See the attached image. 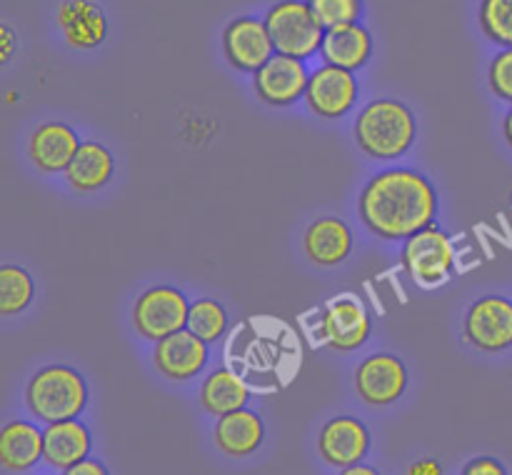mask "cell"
<instances>
[{
	"label": "cell",
	"instance_id": "obj_8",
	"mask_svg": "<svg viewBox=\"0 0 512 475\" xmlns=\"http://www.w3.org/2000/svg\"><path fill=\"white\" fill-rule=\"evenodd\" d=\"M465 338L485 353H500L512 345V300L488 295L470 308Z\"/></svg>",
	"mask_w": 512,
	"mask_h": 475
},
{
	"label": "cell",
	"instance_id": "obj_26",
	"mask_svg": "<svg viewBox=\"0 0 512 475\" xmlns=\"http://www.w3.org/2000/svg\"><path fill=\"white\" fill-rule=\"evenodd\" d=\"M228 328V315H225L223 305L215 303V300L203 298V300H195L190 305V313H188V330H193L198 338H203L205 343H213L218 340L220 335L225 333Z\"/></svg>",
	"mask_w": 512,
	"mask_h": 475
},
{
	"label": "cell",
	"instance_id": "obj_7",
	"mask_svg": "<svg viewBox=\"0 0 512 475\" xmlns=\"http://www.w3.org/2000/svg\"><path fill=\"white\" fill-rule=\"evenodd\" d=\"M223 50L228 63L243 73H258L275 55V45L265 20L250 18V15L235 18L225 25Z\"/></svg>",
	"mask_w": 512,
	"mask_h": 475
},
{
	"label": "cell",
	"instance_id": "obj_23",
	"mask_svg": "<svg viewBox=\"0 0 512 475\" xmlns=\"http://www.w3.org/2000/svg\"><path fill=\"white\" fill-rule=\"evenodd\" d=\"M248 398L250 390L245 385V380L228 368H220L215 373H210L203 388H200V403H203V408L208 413L218 415V418L245 408Z\"/></svg>",
	"mask_w": 512,
	"mask_h": 475
},
{
	"label": "cell",
	"instance_id": "obj_32",
	"mask_svg": "<svg viewBox=\"0 0 512 475\" xmlns=\"http://www.w3.org/2000/svg\"><path fill=\"white\" fill-rule=\"evenodd\" d=\"M0 35H3V63H5V60L10 58V53H13L15 35H13V30L8 28V25H0Z\"/></svg>",
	"mask_w": 512,
	"mask_h": 475
},
{
	"label": "cell",
	"instance_id": "obj_18",
	"mask_svg": "<svg viewBox=\"0 0 512 475\" xmlns=\"http://www.w3.org/2000/svg\"><path fill=\"white\" fill-rule=\"evenodd\" d=\"M43 458L53 468H73L75 463L88 458L90 433L80 420H60L50 423L43 433Z\"/></svg>",
	"mask_w": 512,
	"mask_h": 475
},
{
	"label": "cell",
	"instance_id": "obj_14",
	"mask_svg": "<svg viewBox=\"0 0 512 475\" xmlns=\"http://www.w3.org/2000/svg\"><path fill=\"white\" fill-rule=\"evenodd\" d=\"M368 445V428L355 418H333L320 433V455L335 468L358 465L368 453Z\"/></svg>",
	"mask_w": 512,
	"mask_h": 475
},
{
	"label": "cell",
	"instance_id": "obj_29",
	"mask_svg": "<svg viewBox=\"0 0 512 475\" xmlns=\"http://www.w3.org/2000/svg\"><path fill=\"white\" fill-rule=\"evenodd\" d=\"M463 475H508V470L495 458H475L465 465Z\"/></svg>",
	"mask_w": 512,
	"mask_h": 475
},
{
	"label": "cell",
	"instance_id": "obj_27",
	"mask_svg": "<svg viewBox=\"0 0 512 475\" xmlns=\"http://www.w3.org/2000/svg\"><path fill=\"white\" fill-rule=\"evenodd\" d=\"M308 3L325 30L358 23L363 15V0H308Z\"/></svg>",
	"mask_w": 512,
	"mask_h": 475
},
{
	"label": "cell",
	"instance_id": "obj_21",
	"mask_svg": "<svg viewBox=\"0 0 512 475\" xmlns=\"http://www.w3.org/2000/svg\"><path fill=\"white\" fill-rule=\"evenodd\" d=\"M43 433L25 420H13L0 430V463L8 470H28L43 455Z\"/></svg>",
	"mask_w": 512,
	"mask_h": 475
},
{
	"label": "cell",
	"instance_id": "obj_28",
	"mask_svg": "<svg viewBox=\"0 0 512 475\" xmlns=\"http://www.w3.org/2000/svg\"><path fill=\"white\" fill-rule=\"evenodd\" d=\"M490 88L500 100L512 103V48L500 50L490 63Z\"/></svg>",
	"mask_w": 512,
	"mask_h": 475
},
{
	"label": "cell",
	"instance_id": "obj_12",
	"mask_svg": "<svg viewBox=\"0 0 512 475\" xmlns=\"http://www.w3.org/2000/svg\"><path fill=\"white\" fill-rule=\"evenodd\" d=\"M205 363H208V343L188 328L163 338L155 348V365L170 380L195 378Z\"/></svg>",
	"mask_w": 512,
	"mask_h": 475
},
{
	"label": "cell",
	"instance_id": "obj_3",
	"mask_svg": "<svg viewBox=\"0 0 512 475\" xmlns=\"http://www.w3.org/2000/svg\"><path fill=\"white\" fill-rule=\"evenodd\" d=\"M25 400H28L30 413L50 425L78 418L88 403V388H85L83 375L75 373L73 368L50 365L33 375L25 390Z\"/></svg>",
	"mask_w": 512,
	"mask_h": 475
},
{
	"label": "cell",
	"instance_id": "obj_15",
	"mask_svg": "<svg viewBox=\"0 0 512 475\" xmlns=\"http://www.w3.org/2000/svg\"><path fill=\"white\" fill-rule=\"evenodd\" d=\"M58 25L73 48H98L108 35L103 10L90 0H63L58 8Z\"/></svg>",
	"mask_w": 512,
	"mask_h": 475
},
{
	"label": "cell",
	"instance_id": "obj_34",
	"mask_svg": "<svg viewBox=\"0 0 512 475\" xmlns=\"http://www.w3.org/2000/svg\"><path fill=\"white\" fill-rule=\"evenodd\" d=\"M503 130H505V140H508V143L512 145V110L508 115H505V125H503Z\"/></svg>",
	"mask_w": 512,
	"mask_h": 475
},
{
	"label": "cell",
	"instance_id": "obj_10",
	"mask_svg": "<svg viewBox=\"0 0 512 475\" xmlns=\"http://www.w3.org/2000/svg\"><path fill=\"white\" fill-rule=\"evenodd\" d=\"M308 80L310 75L303 60L275 53L255 73V93L268 105H293L295 100L305 98Z\"/></svg>",
	"mask_w": 512,
	"mask_h": 475
},
{
	"label": "cell",
	"instance_id": "obj_9",
	"mask_svg": "<svg viewBox=\"0 0 512 475\" xmlns=\"http://www.w3.org/2000/svg\"><path fill=\"white\" fill-rule=\"evenodd\" d=\"M305 100H308L310 110L320 118H343L358 100V80L353 78V70L325 63L323 68L310 75Z\"/></svg>",
	"mask_w": 512,
	"mask_h": 475
},
{
	"label": "cell",
	"instance_id": "obj_4",
	"mask_svg": "<svg viewBox=\"0 0 512 475\" xmlns=\"http://www.w3.org/2000/svg\"><path fill=\"white\" fill-rule=\"evenodd\" d=\"M275 53L308 60L323 48L325 28L308 0H278L265 15Z\"/></svg>",
	"mask_w": 512,
	"mask_h": 475
},
{
	"label": "cell",
	"instance_id": "obj_30",
	"mask_svg": "<svg viewBox=\"0 0 512 475\" xmlns=\"http://www.w3.org/2000/svg\"><path fill=\"white\" fill-rule=\"evenodd\" d=\"M65 475H108V470H105L103 463H98V460H80V463H75L73 468L65 470Z\"/></svg>",
	"mask_w": 512,
	"mask_h": 475
},
{
	"label": "cell",
	"instance_id": "obj_19",
	"mask_svg": "<svg viewBox=\"0 0 512 475\" xmlns=\"http://www.w3.org/2000/svg\"><path fill=\"white\" fill-rule=\"evenodd\" d=\"M353 250V233L338 218H320L305 233V253L318 265H338Z\"/></svg>",
	"mask_w": 512,
	"mask_h": 475
},
{
	"label": "cell",
	"instance_id": "obj_22",
	"mask_svg": "<svg viewBox=\"0 0 512 475\" xmlns=\"http://www.w3.org/2000/svg\"><path fill=\"white\" fill-rule=\"evenodd\" d=\"M113 165V155L105 145L95 143V140H85V143H80L75 158L70 160L65 175H68V183L75 190L90 193V190H98L108 183L110 175H113Z\"/></svg>",
	"mask_w": 512,
	"mask_h": 475
},
{
	"label": "cell",
	"instance_id": "obj_17",
	"mask_svg": "<svg viewBox=\"0 0 512 475\" xmlns=\"http://www.w3.org/2000/svg\"><path fill=\"white\" fill-rule=\"evenodd\" d=\"M320 53H323L328 65H338V68L345 70H358L370 60V53H373V35L360 23L338 25V28L325 30Z\"/></svg>",
	"mask_w": 512,
	"mask_h": 475
},
{
	"label": "cell",
	"instance_id": "obj_33",
	"mask_svg": "<svg viewBox=\"0 0 512 475\" xmlns=\"http://www.w3.org/2000/svg\"><path fill=\"white\" fill-rule=\"evenodd\" d=\"M340 475H380V473L375 468H368V465L358 463V465H350V468H345Z\"/></svg>",
	"mask_w": 512,
	"mask_h": 475
},
{
	"label": "cell",
	"instance_id": "obj_2",
	"mask_svg": "<svg viewBox=\"0 0 512 475\" xmlns=\"http://www.w3.org/2000/svg\"><path fill=\"white\" fill-rule=\"evenodd\" d=\"M355 138L370 158H400L415 140V118L400 100H373L355 123Z\"/></svg>",
	"mask_w": 512,
	"mask_h": 475
},
{
	"label": "cell",
	"instance_id": "obj_6",
	"mask_svg": "<svg viewBox=\"0 0 512 475\" xmlns=\"http://www.w3.org/2000/svg\"><path fill=\"white\" fill-rule=\"evenodd\" d=\"M188 313L190 305L185 295L168 285H160V288H150L140 295L133 310V320L145 340L160 343L168 335L188 328Z\"/></svg>",
	"mask_w": 512,
	"mask_h": 475
},
{
	"label": "cell",
	"instance_id": "obj_11",
	"mask_svg": "<svg viewBox=\"0 0 512 475\" xmlns=\"http://www.w3.org/2000/svg\"><path fill=\"white\" fill-rule=\"evenodd\" d=\"M355 385L365 403L370 405H388L403 395L405 385H408V370H405L403 360L395 355H370L363 360L355 373Z\"/></svg>",
	"mask_w": 512,
	"mask_h": 475
},
{
	"label": "cell",
	"instance_id": "obj_16",
	"mask_svg": "<svg viewBox=\"0 0 512 475\" xmlns=\"http://www.w3.org/2000/svg\"><path fill=\"white\" fill-rule=\"evenodd\" d=\"M80 148V140L75 135L73 128H68L65 123H45L30 138V160L35 163V168H40L43 173H60V170H68L70 160L75 158Z\"/></svg>",
	"mask_w": 512,
	"mask_h": 475
},
{
	"label": "cell",
	"instance_id": "obj_20",
	"mask_svg": "<svg viewBox=\"0 0 512 475\" xmlns=\"http://www.w3.org/2000/svg\"><path fill=\"white\" fill-rule=\"evenodd\" d=\"M215 443L233 458L255 453L263 443V420L245 408L220 415L218 425H215Z\"/></svg>",
	"mask_w": 512,
	"mask_h": 475
},
{
	"label": "cell",
	"instance_id": "obj_1",
	"mask_svg": "<svg viewBox=\"0 0 512 475\" xmlns=\"http://www.w3.org/2000/svg\"><path fill=\"white\" fill-rule=\"evenodd\" d=\"M360 218L385 240H408L430 228L438 213V195L425 175L408 168L373 175L358 200Z\"/></svg>",
	"mask_w": 512,
	"mask_h": 475
},
{
	"label": "cell",
	"instance_id": "obj_31",
	"mask_svg": "<svg viewBox=\"0 0 512 475\" xmlns=\"http://www.w3.org/2000/svg\"><path fill=\"white\" fill-rule=\"evenodd\" d=\"M408 475H443V468H440L438 460H418V463L410 465Z\"/></svg>",
	"mask_w": 512,
	"mask_h": 475
},
{
	"label": "cell",
	"instance_id": "obj_13",
	"mask_svg": "<svg viewBox=\"0 0 512 475\" xmlns=\"http://www.w3.org/2000/svg\"><path fill=\"white\" fill-rule=\"evenodd\" d=\"M323 338L335 350H355L368 340L370 318L355 298H335L323 315Z\"/></svg>",
	"mask_w": 512,
	"mask_h": 475
},
{
	"label": "cell",
	"instance_id": "obj_25",
	"mask_svg": "<svg viewBox=\"0 0 512 475\" xmlns=\"http://www.w3.org/2000/svg\"><path fill=\"white\" fill-rule=\"evenodd\" d=\"M478 20L488 40L512 48V0H480Z\"/></svg>",
	"mask_w": 512,
	"mask_h": 475
},
{
	"label": "cell",
	"instance_id": "obj_5",
	"mask_svg": "<svg viewBox=\"0 0 512 475\" xmlns=\"http://www.w3.org/2000/svg\"><path fill=\"white\" fill-rule=\"evenodd\" d=\"M400 260H403V268L408 270L415 283L435 288V285L445 283L450 270H453V243H450L448 233L430 225V228L420 230L405 240Z\"/></svg>",
	"mask_w": 512,
	"mask_h": 475
},
{
	"label": "cell",
	"instance_id": "obj_24",
	"mask_svg": "<svg viewBox=\"0 0 512 475\" xmlns=\"http://www.w3.org/2000/svg\"><path fill=\"white\" fill-rule=\"evenodd\" d=\"M33 278L23 268L3 265L0 268V315H15L33 300Z\"/></svg>",
	"mask_w": 512,
	"mask_h": 475
}]
</instances>
